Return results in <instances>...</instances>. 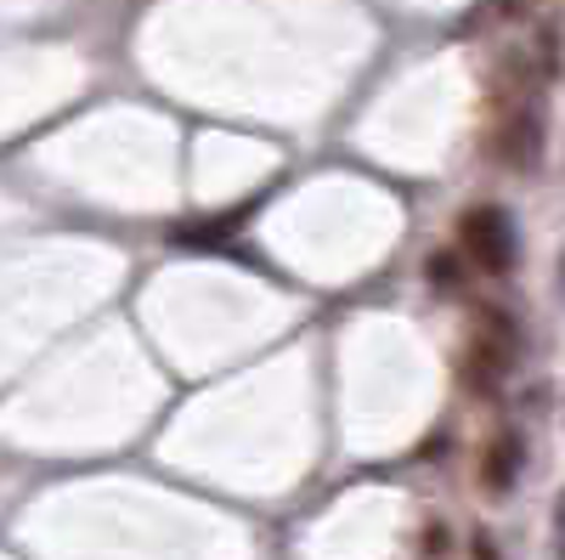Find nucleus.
<instances>
[{"label": "nucleus", "mask_w": 565, "mask_h": 560, "mask_svg": "<svg viewBox=\"0 0 565 560\" xmlns=\"http://www.w3.org/2000/svg\"><path fill=\"white\" fill-rule=\"evenodd\" d=\"M458 250L463 261H476L487 277H509L521 261V239H514V215L503 204H476L458 221Z\"/></svg>", "instance_id": "nucleus-1"}, {"label": "nucleus", "mask_w": 565, "mask_h": 560, "mask_svg": "<svg viewBox=\"0 0 565 560\" xmlns=\"http://www.w3.org/2000/svg\"><path fill=\"white\" fill-rule=\"evenodd\" d=\"M492 154L509 165V170H532L537 154H543V119L532 103H509L503 108V125L492 136Z\"/></svg>", "instance_id": "nucleus-2"}, {"label": "nucleus", "mask_w": 565, "mask_h": 560, "mask_svg": "<svg viewBox=\"0 0 565 560\" xmlns=\"http://www.w3.org/2000/svg\"><path fill=\"white\" fill-rule=\"evenodd\" d=\"M521 464H526V442H521V431H514V425H503V431L487 442V453H481V487H487V493H514V482H521Z\"/></svg>", "instance_id": "nucleus-3"}, {"label": "nucleus", "mask_w": 565, "mask_h": 560, "mask_svg": "<svg viewBox=\"0 0 565 560\" xmlns=\"http://www.w3.org/2000/svg\"><path fill=\"white\" fill-rule=\"evenodd\" d=\"M509 362H514V346H503V340H492V335H476V346L463 351V385L481 391V397H492V391L503 385Z\"/></svg>", "instance_id": "nucleus-4"}, {"label": "nucleus", "mask_w": 565, "mask_h": 560, "mask_svg": "<svg viewBox=\"0 0 565 560\" xmlns=\"http://www.w3.org/2000/svg\"><path fill=\"white\" fill-rule=\"evenodd\" d=\"M424 277H430V289H441V295H458L463 289V255H430L424 261Z\"/></svg>", "instance_id": "nucleus-5"}, {"label": "nucleus", "mask_w": 565, "mask_h": 560, "mask_svg": "<svg viewBox=\"0 0 565 560\" xmlns=\"http://www.w3.org/2000/svg\"><path fill=\"white\" fill-rule=\"evenodd\" d=\"M554 560H565V498L554 504Z\"/></svg>", "instance_id": "nucleus-6"}, {"label": "nucleus", "mask_w": 565, "mask_h": 560, "mask_svg": "<svg viewBox=\"0 0 565 560\" xmlns=\"http://www.w3.org/2000/svg\"><path fill=\"white\" fill-rule=\"evenodd\" d=\"M476 560H498V549H492V538H487V532H476Z\"/></svg>", "instance_id": "nucleus-7"}]
</instances>
